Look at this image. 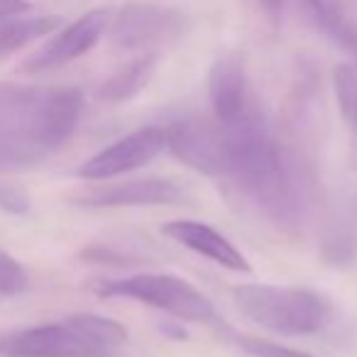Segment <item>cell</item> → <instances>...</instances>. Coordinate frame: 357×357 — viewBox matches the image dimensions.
<instances>
[{"mask_svg": "<svg viewBox=\"0 0 357 357\" xmlns=\"http://www.w3.org/2000/svg\"><path fill=\"white\" fill-rule=\"evenodd\" d=\"M84 93L76 86L0 81V172L32 167L61 149L79 128Z\"/></svg>", "mask_w": 357, "mask_h": 357, "instance_id": "cell-1", "label": "cell"}, {"mask_svg": "<svg viewBox=\"0 0 357 357\" xmlns=\"http://www.w3.org/2000/svg\"><path fill=\"white\" fill-rule=\"evenodd\" d=\"M235 306L262 328L282 335H311L331 323L328 296L301 287L240 284L233 289Z\"/></svg>", "mask_w": 357, "mask_h": 357, "instance_id": "cell-2", "label": "cell"}, {"mask_svg": "<svg viewBox=\"0 0 357 357\" xmlns=\"http://www.w3.org/2000/svg\"><path fill=\"white\" fill-rule=\"evenodd\" d=\"M96 294L103 298H132L178 321L208 323L215 318L211 298L176 274H135L125 279H110L100 282Z\"/></svg>", "mask_w": 357, "mask_h": 357, "instance_id": "cell-3", "label": "cell"}, {"mask_svg": "<svg viewBox=\"0 0 357 357\" xmlns=\"http://www.w3.org/2000/svg\"><path fill=\"white\" fill-rule=\"evenodd\" d=\"M0 357H108L84 331L79 313L59 323L22 328L0 335Z\"/></svg>", "mask_w": 357, "mask_h": 357, "instance_id": "cell-4", "label": "cell"}, {"mask_svg": "<svg viewBox=\"0 0 357 357\" xmlns=\"http://www.w3.org/2000/svg\"><path fill=\"white\" fill-rule=\"evenodd\" d=\"M186 30L184 15L157 3H128L110 25V40L123 50H152L178 40Z\"/></svg>", "mask_w": 357, "mask_h": 357, "instance_id": "cell-5", "label": "cell"}, {"mask_svg": "<svg viewBox=\"0 0 357 357\" xmlns=\"http://www.w3.org/2000/svg\"><path fill=\"white\" fill-rule=\"evenodd\" d=\"M167 149L184 162L208 176H223L225 172V132L220 125H211L201 118L174 120L164 128Z\"/></svg>", "mask_w": 357, "mask_h": 357, "instance_id": "cell-6", "label": "cell"}, {"mask_svg": "<svg viewBox=\"0 0 357 357\" xmlns=\"http://www.w3.org/2000/svg\"><path fill=\"white\" fill-rule=\"evenodd\" d=\"M108 22L110 13L105 8H96V10L84 13L79 20H74L64 30L56 32L42 50H37L20 66V71H25V74H42V71L59 69V66L81 59L100 42V37L108 30Z\"/></svg>", "mask_w": 357, "mask_h": 357, "instance_id": "cell-7", "label": "cell"}, {"mask_svg": "<svg viewBox=\"0 0 357 357\" xmlns=\"http://www.w3.org/2000/svg\"><path fill=\"white\" fill-rule=\"evenodd\" d=\"M167 147L164 139V128H142L135 132L125 135V137L115 139L98 154L86 159L79 167V178L86 181H108L120 174L135 172V169L149 164L162 149Z\"/></svg>", "mask_w": 357, "mask_h": 357, "instance_id": "cell-8", "label": "cell"}, {"mask_svg": "<svg viewBox=\"0 0 357 357\" xmlns=\"http://www.w3.org/2000/svg\"><path fill=\"white\" fill-rule=\"evenodd\" d=\"M178 199H181V189L174 181L159 176H147L86 189L74 196V204L86 206V208H125V206L176 204Z\"/></svg>", "mask_w": 357, "mask_h": 357, "instance_id": "cell-9", "label": "cell"}, {"mask_svg": "<svg viewBox=\"0 0 357 357\" xmlns=\"http://www.w3.org/2000/svg\"><path fill=\"white\" fill-rule=\"evenodd\" d=\"M208 93L218 125H230L252 103L248 93L245 61L238 52H225L213 61L208 74Z\"/></svg>", "mask_w": 357, "mask_h": 357, "instance_id": "cell-10", "label": "cell"}, {"mask_svg": "<svg viewBox=\"0 0 357 357\" xmlns=\"http://www.w3.org/2000/svg\"><path fill=\"white\" fill-rule=\"evenodd\" d=\"M162 233L172 238L174 243L184 245L186 250L220 264L230 272H250V262L225 235H220L215 228L201 223V220H169L162 225Z\"/></svg>", "mask_w": 357, "mask_h": 357, "instance_id": "cell-11", "label": "cell"}, {"mask_svg": "<svg viewBox=\"0 0 357 357\" xmlns=\"http://www.w3.org/2000/svg\"><path fill=\"white\" fill-rule=\"evenodd\" d=\"M159 56L154 52H144L142 56L123 64L118 71L108 76L100 86L98 96L105 103H125V100H132L137 93H142L147 89V84L152 81L154 71H157Z\"/></svg>", "mask_w": 357, "mask_h": 357, "instance_id": "cell-12", "label": "cell"}, {"mask_svg": "<svg viewBox=\"0 0 357 357\" xmlns=\"http://www.w3.org/2000/svg\"><path fill=\"white\" fill-rule=\"evenodd\" d=\"M59 25H61V17H56V15L0 17V61L13 56L15 52H20L22 47H27L30 42L52 35Z\"/></svg>", "mask_w": 357, "mask_h": 357, "instance_id": "cell-13", "label": "cell"}, {"mask_svg": "<svg viewBox=\"0 0 357 357\" xmlns=\"http://www.w3.org/2000/svg\"><path fill=\"white\" fill-rule=\"evenodd\" d=\"M311 6L316 20L323 25V30L337 42L345 52H350L357 59V30L350 22L347 13L342 10L340 0H306Z\"/></svg>", "mask_w": 357, "mask_h": 357, "instance_id": "cell-14", "label": "cell"}, {"mask_svg": "<svg viewBox=\"0 0 357 357\" xmlns=\"http://www.w3.org/2000/svg\"><path fill=\"white\" fill-rule=\"evenodd\" d=\"M333 89L342 118L357 135V71L350 64H337L333 71Z\"/></svg>", "mask_w": 357, "mask_h": 357, "instance_id": "cell-15", "label": "cell"}, {"mask_svg": "<svg viewBox=\"0 0 357 357\" xmlns=\"http://www.w3.org/2000/svg\"><path fill=\"white\" fill-rule=\"evenodd\" d=\"M27 289H30V277L25 267L6 250H0V296H17Z\"/></svg>", "mask_w": 357, "mask_h": 357, "instance_id": "cell-16", "label": "cell"}, {"mask_svg": "<svg viewBox=\"0 0 357 357\" xmlns=\"http://www.w3.org/2000/svg\"><path fill=\"white\" fill-rule=\"evenodd\" d=\"M238 345L252 357H313L303 350H294V347L262 340V337H238Z\"/></svg>", "mask_w": 357, "mask_h": 357, "instance_id": "cell-17", "label": "cell"}, {"mask_svg": "<svg viewBox=\"0 0 357 357\" xmlns=\"http://www.w3.org/2000/svg\"><path fill=\"white\" fill-rule=\"evenodd\" d=\"M30 194L22 186L0 181V211L10 215H25L30 213Z\"/></svg>", "mask_w": 357, "mask_h": 357, "instance_id": "cell-18", "label": "cell"}, {"mask_svg": "<svg viewBox=\"0 0 357 357\" xmlns=\"http://www.w3.org/2000/svg\"><path fill=\"white\" fill-rule=\"evenodd\" d=\"M30 10V3L27 0H0V17H10V15H22V13Z\"/></svg>", "mask_w": 357, "mask_h": 357, "instance_id": "cell-19", "label": "cell"}, {"mask_svg": "<svg viewBox=\"0 0 357 357\" xmlns=\"http://www.w3.org/2000/svg\"><path fill=\"white\" fill-rule=\"evenodd\" d=\"M259 6L264 8V13H267L272 20H279L284 13V0H259Z\"/></svg>", "mask_w": 357, "mask_h": 357, "instance_id": "cell-20", "label": "cell"}, {"mask_svg": "<svg viewBox=\"0 0 357 357\" xmlns=\"http://www.w3.org/2000/svg\"><path fill=\"white\" fill-rule=\"evenodd\" d=\"M162 331L167 333V335H172L174 340H186V331H184V328H178V326H164Z\"/></svg>", "mask_w": 357, "mask_h": 357, "instance_id": "cell-21", "label": "cell"}]
</instances>
